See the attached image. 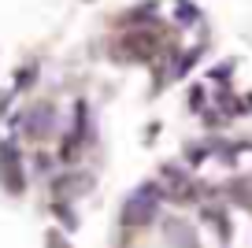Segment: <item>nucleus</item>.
Here are the masks:
<instances>
[{"mask_svg": "<svg viewBox=\"0 0 252 248\" xmlns=\"http://www.w3.org/2000/svg\"><path fill=\"white\" fill-rule=\"evenodd\" d=\"M0 182L8 186V193H23V152L11 141L0 145Z\"/></svg>", "mask_w": 252, "mask_h": 248, "instance_id": "obj_1", "label": "nucleus"}, {"mask_svg": "<svg viewBox=\"0 0 252 248\" xmlns=\"http://www.w3.org/2000/svg\"><path fill=\"white\" fill-rule=\"evenodd\" d=\"M152 211H156V186H145L134 200L126 204V222H130V226H134V222H149Z\"/></svg>", "mask_w": 252, "mask_h": 248, "instance_id": "obj_2", "label": "nucleus"}, {"mask_svg": "<svg viewBox=\"0 0 252 248\" xmlns=\"http://www.w3.org/2000/svg\"><path fill=\"white\" fill-rule=\"evenodd\" d=\"M33 78H37V70H33V67H26L23 74H15V89H26V86H33Z\"/></svg>", "mask_w": 252, "mask_h": 248, "instance_id": "obj_3", "label": "nucleus"}, {"mask_svg": "<svg viewBox=\"0 0 252 248\" xmlns=\"http://www.w3.org/2000/svg\"><path fill=\"white\" fill-rule=\"evenodd\" d=\"M52 248H63V241H60V237H52Z\"/></svg>", "mask_w": 252, "mask_h": 248, "instance_id": "obj_4", "label": "nucleus"}]
</instances>
